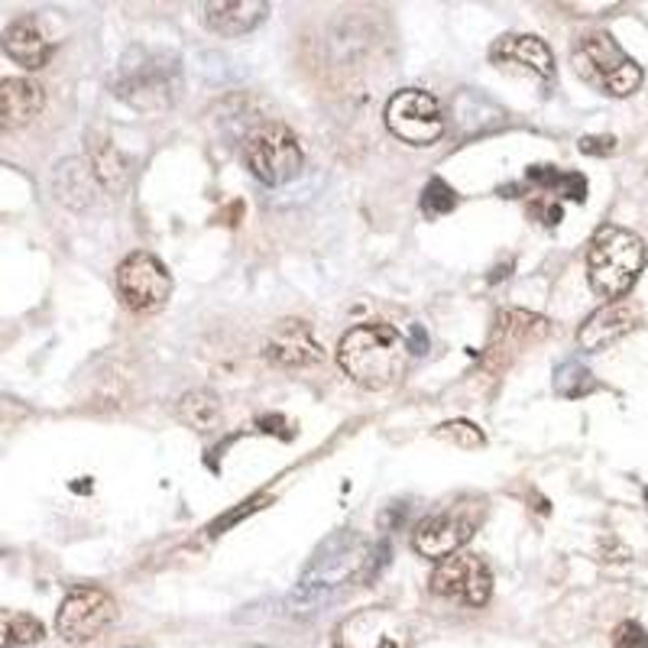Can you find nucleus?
Returning <instances> with one entry per match:
<instances>
[{
  "mask_svg": "<svg viewBox=\"0 0 648 648\" xmlns=\"http://www.w3.org/2000/svg\"><path fill=\"white\" fill-rule=\"evenodd\" d=\"M584 156H613L617 153V137H584L581 140Z\"/></svg>",
  "mask_w": 648,
  "mask_h": 648,
  "instance_id": "obj_28",
  "label": "nucleus"
},
{
  "mask_svg": "<svg viewBox=\"0 0 648 648\" xmlns=\"http://www.w3.org/2000/svg\"><path fill=\"white\" fill-rule=\"evenodd\" d=\"M457 208V192L444 182V179H432L422 192V212L429 217L450 215Z\"/></svg>",
  "mask_w": 648,
  "mask_h": 648,
  "instance_id": "obj_26",
  "label": "nucleus"
},
{
  "mask_svg": "<svg viewBox=\"0 0 648 648\" xmlns=\"http://www.w3.org/2000/svg\"><path fill=\"white\" fill-rule=\"evenodd\" d=\"M88 169L94 176V182L104 192H124L130 182V163L127 156L107 140V137H91L88 140Z\"/></svg>",
  "mask_w": 648,
  "mask_h": 648,
  "instance_id": "obj_19",
  "label": "nucleus"
},
{
  "mask_svg": "<svg viewBox=\"0 0 648 648\" xmlns=\"http://www.w3.org/2000/svg\"><path fill=\"white\" fill-rule=\"evenodd\" d=\"M46 636L42 623L29 613H7L0 610V648L33 646Z\"/></svg>",
  "mask_w": 648,
  "mask_h": 648,
  "instance_id": "obj_23",
  "label": "nucleus"
},
{
  "mask_svg": "<svg viewBox=\"0 0 648 648\" xmlns=\"http://www.w3.org/2000/svg\"><path fill=\"white\" fill-rule=\"evenodd\" d=\"M46 107V91L33 78H3L0 81V134L20 130L39 117Z\"/></svg>",
  "mask_w": 648,
  "mask_h": 648,
  "instance_id": "obj_16",
  "label": "nucleus"
},
{
  "mask_svg": "<svg viewBox=\"0 0 648 648\" xmlns=\"http://www.w3.org/2000/svg\"><path fill=\"white\" fill-rule=\"evenodd\" d=\"M176 419L192 432H215L220 425V399L212 390H189L176 403Z\"/></svg>",
  "mask_w": 648,
  "mask_h": 648,
  "instance_id": "obj_21",
  "label": "nucleus"
},
{
  "mask_svg": "<svg viewBox=\"0 0 648 648\" xmlns=\"http://www.w3.org/2000/svg\"><path fill=\"white\" fill-rule=\"evenodd\" d=\"M574 72L597 91L610 98H630L643 85V65L623 52L610 33H587L574 46Z\"/></svg>",
  "mask_w": 648,
  "mask_h": 648,
  "instance_id": "obj_4",
  "label": "nucleus"
},
{
  "mask_svg": "<svg viewBox=\"0 0 648 648\" xmlns=\"http://www.w3.org/2000/svg\"><path fill=\"white\" fill-rule=\"evenodd\" d=\"M409 357V341L386 321H367L344 334L338 347L341 370L364 390H390L399 383Z\"/></svg>",
  "mask_w": 648,
  "mask_h": 648,
  "instance_id": "obj_1",
  "label": "nucleus"
},
{
  "mask_svg": "<svg viewBox=\"0 0 648 648\" xmlns=\"http://www.w3.org/2000/svg\"><path fill=\"white\" fill-rule=\"evenodd\" d=\"M52 186H55L59 202H65L68 208H88L91 199H94V186H98V182H94V176H91V169H88L85 163L68 160V163H62V166L55 169Z\"/></svg>",
  "mask_w": 648,
  "mask_h": 648,
  "instance_id": "obj_20",
  "label": "nucleus"
},
{
  "mask_svg": "<svg viewBox=\"0 0 648 648\" xmlns=\"http://www.w3.org/2000/svg\"><path fill=\"white\" fill-rule=\"evenodd\" d=\"M334 648H409V630L393 610L367 607L334 630Z\"/></svg>",
  "mask_w": 648,
  "mask_h": 648,
  "instance_id": "obj_11",
  "label": "nucleus"
},
{
  "mask_svg": "<svg viewBox=\"0 0 648 648\" xmlns=\"http://www.w3.org/2000/svg\"><path fill=\"white\" fill-rule=\"evenodd\" d=\"M263 354L279 367L298 370V367H312L321 360V344L315 341V334L305 321H282L272 331V338L266 341Z\"/></svg>",
  "mask_w": 648,
  "mask_h": 648,
  "instance_id": "obj_15",
  "label": "nucleus"
},
{
  "mask_svg": "<svg viewBox=\"0 0 648 648\" xmlns=\"http://www.w3.org/2000/svg\"><path fill=\"white\" fill-rule=\"evenodd\" d=\"M558 192H561L564 199L584 202V199H587V179H584V176H577V173H564V176H561Z\"/></svg>",
  "mask_w": 648,
  "mask_h": 648,
  "instance_id": "obj_29",
  "label": "nucleus"
},
{
  "mask_svg": "<svg viewBox=\"0 0 648 648\" xmlns=\"http://www.w3.org/2000/svg\"><path fill=\"white\" fill-rule=\"evenodd\" d=\"M367 564V545L354 532H341L321 545V551L308 561L298 577L295 600H318L334 587H344Z\"/></svg>",
  "mask_w": 648,
  "mask_h": 648,
  "instance_id": "obj_6",
  "label": "nucleus"
},
{
  "mask_svg": "<svg viewBox=\"0 0 648 648\" xmlns=\"http://www.w3.org/2000/svg\"><path fill=\"white\" fill-rule=\"evenodd\" d=\"M0 49L7 52V59H13L20 68L26 72H39L46 68L49 55H52V46L46 39V33L39 29V23L33 16H20L13 20L3 36H0Z\"/></svg>",
  "mask_w": 648,
  "mask_h": 648,
  "instance_id": "obj_17",
  "label": "nucleus"
},
{
  "mask_svg": "<svg viewBox=\"0 0 648 648\" xmlns=\"http://www.w3.org/2000/svg\"><path fill=\"white\" fill-rule=\"evenodd\" d=\"M646 266V243L617 224H607L594 233L587 250V276L597 295L620 302L639 279Z\"/></svg>",
  "mask_w": 648,
  "mask_h": 648,
  "instance_id": "obj_3",
  "label": "nucleus"
},
{
  "mask_svg": "<svg viewBox=\"0 0 648 648\" xmlns=\"http://www.w3.org/2000/svg\"><path fill=\"white\" fill-rule=\"evenodd\" d=\"M117 289H120V298L134 312L147 315V312H160L169 302L173 276L153 253L137 250L117 266Z\"/></svg>",
  "mask_w": 648,
  "mask_h": 648,
  "instance_id": "obj_10",
  "label": "nucleus"
},
{
  "mask_svg": "<svg viewBox=\"0 0 648 648\" xmlns=\"http://www.w3.org/2000/svg\"><path fill=\"white\" fill-rule=\"evenodd\" d=\"M390 134L409 147H432L444 134V114L437 98L422 88H403L390 98L383 114Z\"/></svg>",
  "mask_w": 648,
  "mask_h": 648,
  "instance_id": "obj_7",
  "label": "nucleus"
},
{
  "mask_svg": "<svg viewBox=\"0 0 648 648\" xmlns=\"http://www.w3.org/2000/svg\"><path fill=\"white\" fill-rule=\"evenodd\" d=\"M646 503H648V486H646Z\"/></svg>",
  "mask_w": 648,
  "mask_h": 648,
  "instance_id": "obj_30",
  "label": "nucleus"
},
{
  "mask_svg": "<svg viewBox=\"0 0 648 648\" xmlns=\"http://www.w3.org/2000/svg\"><path fill=\"white\" fill-rule=\"evenodd\" d=\"M434 437H441V441H447V444H457V447H467V450H477V447L486 444V434L480 432L473 422H463V419L437 425V429H434Z\"/></svg>",
  "mask_w": 648,
  "mask_h": 648,
  "instance_id": "obj_25",
  "label": "nucleus"
},
{
  "mask_svg": "<svg viewBox=\"0 0 648 648\" xmlns=\"http://www.w3.org/2000/svg\"><path fill=\"white\" fill-rule=\"evenodd\" d=\"M594 386H597V383H594L590 370L581 367V364H564V367H558V373H555V390H558L561 396H568V399H581V396H587Z\"/></svg>",
  "mask_w": 648,
  "mask_h": 648,
  "instance_id": "obj_24",
  "label": "nucleus"
},
{
  "mask_svg": "<svg viewBox=\"0 0 648 648\" xmlns=\"http://www.w3.org/2000/svg\"><path fill=\"white\" fill-rule=\"evenodd\" d=\"M613 648H648V633L639 623H620L613 633Z\"/></svg>",
  "mask_w": 648,
  "mask_h": 648,
  "instance_id": "obj_27",
  "label": "nucleus"
},
{
  "mask_svg": "<svg viewBox=\"0 0 648 648\" xmlns=\"http://www.w3.org/2000/svg\"><path fill=\"white\" fill-rule=\"evenodd\" d=\"M473 525H477V519H470L457 509H444L437 516H429L425 522H419V529L412 532V545H416L419 555L441 561V558L460 551L470 542Z\"/></svg>",
  "mask_w": 648,
  "mask_h": 648,
  "instance_id": "obj_12",
  "label": "nucleus"
},
{
  "mask_svg": "<svg viewBox=\"0 0 648 648\" xmlns=\"http://www.w3.org/2000/svg\"><path fill=\"white\" fill-rule=\"evenodd\" d=\"M538 331H548V321L545 318H535L529 312H503L496 318V341H493V351H503L509 344H519V341H529L535 338Z\"/></svg>",
  "mask_w": 648,
  "mask_h": 648,
  "instance_id": "obj_22",
  "label": "nucleus"
},
{
  "mask_svg": "<svg viewBox=\"0 0 648 648\" xmlns=\"http://www.w3.org/2000/svg\"><path fill=\"white\" fill-rule=\"evenodd\" d=\"M243 163L263 186H285L302 173L305 153L285 124H263L246 137Z\"/></svg>",
  "mask_w": 648,
  "mask_h": 648,
  "instance_id": "obj_5",
  "label": "nucleus"
},
{
  "mask_svg": "<svg viewBox=\"0 0 648 648\" xmlns=\"http://www.w3.org/2000/svg\"><path fill=\"white\" fill-rule=\"evenodd\" d=\"M639 308L633 305V302H610V305H603L600 312H594L587 321H584V328H581V334H577V341H581V347L584 351H603V347H610V344H617L620 338H626L630 331H636L639 328Z\"/></svg>",
  "mask_w": 648,
  "mask_h": 648,
  "instance_id": "obj_14",
  "label": "nucleus"
},
{
  "mask_svg": "<svg viewBox=\"0 0 648 648\" xmlns=\"http://www.w3.org/2000/svg\"><path fill=\"white\" fill-rule=\"evenodd\" d=\"M490 59L496 65H506V68H516V72L535 75V78H555V55H551L548 42L538 36H529V33L496 39L490 49Z\"/></svg>",
  "mask_w": 648,
  "mask_h": 648,
  "instance_id": "obj_13",
  "label": "nucleus"
},
{
  "mask_svg": "<svg viewBox=\"0 0 648 648\" xmlns=\"http://www.w3.org/2000/svg\"><path fill=\"white\" fill-rule=\"evenodd\" d=\"M432 590L463 607H483L493 594V571L483 558L470 551H454L434 564Z\"/></svg>",
  "mask_w": 648,
  "mask_h": 648,
  "instance_id": "obj_9",
  "label": "nucleus"
},
{
  "mask_svg": "<svg viewBox=\"0 0 648 648\" xmlns=\"http://www.w3.org/2000/svg\"><path fill=\"white\" fill-rule=\"evenodd\" d=\"M117 620V603L101 587H75L55 617V630L65 643H91L104 636Z\"/></svg>",
  "mask_w": 648,
  "mask_h": 648,
  "instance_id": "obj_8",
  "label": "nucleus"
},
{
  "mask_svg": "<svg viewBox=\"0 0 648 648\" xmlns=\"http://www.w3.org/2000/svg\"><path fill=\"white\" fill-rule=\"evenodd\" d=\"M182 88L179 59L169 52L134 49L117 72L114 94L140 114H163L176 104Z\"/></svg>",
  "mask_w": 648,
  "mask_h": 648,
  "instance_id": "obj_2",
  "label": "nucleus"
},
{
  "mask_svg": "<svg viewBox=\"0 0 648 648\" xmlns=\"http://www.w3.org/2000/svg\"><path fill=\"white\" fill-rule=\"evenodd\" d=\"M269 13V3L263 0H215V3H202V20L205 26L217 36H246L250 29H256Z\"/></svg>",
  "mask_w": 648,
  "mask_h": 648,
  "instance_id": "obj_18",
  "label": "nucleus"
}]
</instances>
